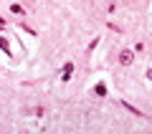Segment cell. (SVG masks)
<instances>
[{
	"label": "cell",
	"mask_w": 152,
	"mask_h": 134,
	"mask_svg": "<svg viewBox=\"0 0 152 134\" xmlns=\"http://www.w3.org/2000/svg\"><path fill=\"white\" fill-rule=\"evenodd\" d=\"M147 79H150V81H152V68H150V71H147Z\"/></svg>",
	"instance_id": "8992f818"
},
{
	"label": "cell",
	"mask_w": 152,
	"mask_h": 134,
	"mask_svg": "<svg viewBox=\"0 0 152 134\" xmlns=\"http://www.w3.org/2000/svg\"><path fill=\"white\" fill-rule=\"evenodd\" d=\"M0 48H3V51L8 53V41H5V38H0Z\"/></svg>",
	"instance_id": "5b68a950"
},
{
	"label": "cell",
	"mask_w": 152,
	"mask_h": 134,
	"mask_svg": "<svg viewBox=\"0 0 152 134\" xmlns=\"http://www.w3.org/2000/svg\"><path fill=\"white\" fill-rule=\"evenodd\" d=\"M94 94H96V96H104V94H107V86H104V84L94 86Z\"/></svg>",
	"instance_id": "3957f363"
},
{
	"label": "cell",
	"mask_w": 152,
	"mask_h": 134,
	"mask_svg": "<svg viewBox=\"0 0 152 134\" xmlns=\"http://www.w3.org/2000/svg\"><path fill=\"white\" fill-rule=\"evenodd\" d=\"M10 10H13V13H15V15H23V13H26V10H23V8H20V5H10Z\"/></svg>",
	"instance_id": "277c9868"
},
{
	"label": "cell",
	"mask_w": 152,
	"mask_h": 134,
	"mask_svg": "<svg viewBox=\"0 0 152 134\" xmlns=\"http://www.w3.org/2000/svg\"><path fill=\"white\" fill-rule=\"evenodd\" d=\"M71 71H74V63H66V66H64V74H61V79L69 81V79H71Z\"/></svg>",
	"instance_id": "7a4b0ae2"
},
{
	"label": "cell",
	"mask_w": 152,
	"mask_h": 134,
	"mask_svg": "<svg viewBox=\"0 0 152 134\" xmlns=\"http://www.w3.org/2000/svg\"><path fill=\"white\" fill-rule=\"evenodd\" d=\"M132 58H134V56H132V51H122V53H119V61H122L124 66H129Z\"/></svg>",
	"instance_id": "6da1fadb"
}]
</instances>
